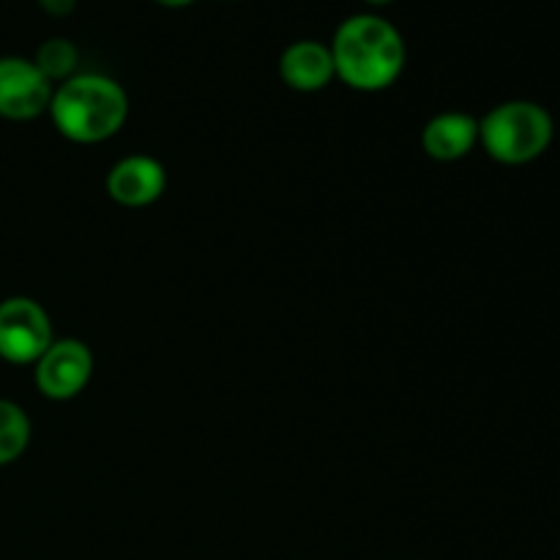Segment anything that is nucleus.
<instances>
[{
    "mask_svg": "<svg viewBox=\"0 0 560 560\" xmlns=\"http://www.w3.org/2000/svg\"><path fill=\"white\" fill-rule=\"evenodd\" d=\"M337 77L353 91H386L399 80L408 60L402 36L377 14H355L337 27L331 42Z\"/></svg>",
    "mask_w": 560,
    "mask_h": 560,
    "instance_id": "nucleus-1",
    "label": "nucleus"
},
{
    "mask_svg": "<svg viewBox=\"0 0 560 560\" xmlns=\"http://www.w3.org/2000/svg\"><path fill=\"white\" fill-rule=\"evenodd\" d=\"M47 113L66 140L96 145L124 129L129 96L113 77L74 74L55 88Z\"/></svg>",
    "mask_w": 560,
    "mask_h": 560,
    "instance_id": "nucleus-2",
    "label": "nucleus"
},
{
    "mask_svg": "<svg viewBox=\"0 0 560 560\" xmlns=\"http://www.w3.org/2000/svg\"><path fill=\"white\" fill-rule=\"evenodd\" d=\"M552 142V118L541 104L514 98L479 120V145L501 164H528Z\"/></svg>",
    "mask_w": 560,
    "mask_h": 560,
    "instance_id": "nucleus-3",
    "label": "nucleus"
},
{
    "mask_svg": "<svg viewBox=\"0 0 560 560\" xmlns=\"http://www.w3.org/2000/svg\"><path fill=\"white\" fill-rule=\"evenodd\" d=\"M55 342L52 320L36 299L11 295L0 301V359L27 366Z\"/></svg>",
    "mask_w": 560,
    "mask_h": 560,
    "instance_id": "nucleus-4",
    "label": "nucleus"
},
{
    "mask_svg": "<svg viewBox=\"0 0 560 560\" xmlns=\"http://www.w3.org/2000/svg\"><path fill=\"white\" fill-rule=\"evenodd\" d=\"M93 377V353L82 339H55L33 364V381L47 399L69 402L80 397Z\"/></svg>",
    "mask_w": 560,
    "mask_h": 560,
    "instance_id": "nucleus-5",
    "label": "nucleus"
},
{
    "mask_svg": "<svg viewBox=\"0 0 560 560\" xmlns=\"http://www.w3.org/2000/svg\"><path fill=\"white\" fill-rule=\"evenodd\" d=\"M55 85L36 69V63L16 55L0 58V118L33 120L52 102Z\"/></svg>",
    "mask_w": 560,
    "mask_h": 560,
    "instance_id": "nucleus-6",
    "label": "nucleus"
},
{
    "mask_svg": "<svg viewBox=\"0 0 560 560\" xmlns=\"http://www.w3.org/2000/svg\"><path fill=\"white\" fill-rule=\"evenodd\" d=\"M167 189V170L159 159L131 153L107 173V195L124 208L153 206Z\"/></svg>",
    "mask_w": 560,
    "mask_h": 560,
    "instance_id": "nucleus-7",
    "label": "nucleus"
},
{
    "mask_svg": "<svg viewBox=\"0 0 560 560\" xmlns=\"http://www.w3.org/2000/svg\"><path fill=\"white\" fill-rule=\"evenodd\" d=\"M279 77L299 93H317L337 77L331 47L320 42H293L279 58Z\"/></svg>",
    "mask_w": 560,
    "mask_h": 560,
    "instance_id": "nucleus-8",
    "label": "nucleus"
},
{
    "mask_svg": "<svg viewBox=\"0 0 560 560\" xmlns=\"http://www.w3.org/2000/svg\"><path fill=\"white\" fill-rule=\"evenodd\" d=\"M479 145V120L468 113H438L421 129V148L435 162H457Z\"/></svg>",
    "mask_w": 560,
    "mask_h": 560,
    "instance_id": "nucleus-9",
    "label": "nucleus"
},
{
    "mask_svg": "<svg viewBox=\"0 0 560 560\" xmlns=\"http://www.w3.org/2000/svg\"><path fill=\"white\" fill-rule=\"evenodd\" d=\"M31 419L11 399H0V468L16 463L31 446Z\"/></svg>",
    "mask_w": 560,
    "mask_h": 560,
    "instance_id": "nucleus-10",
    "label": "nucleus"
},
{
    "mask_svg": "<svg viewBox=\"0 0 560 560\" xmlns=\"http://www.w3.org/2000/svg\"><path fill=\"white\" fill-rule=\"evenodd\" d=\"M33 63H36V69L58 88L60 82L71 80V77L77 74L80 52H77V47L69 38H47V42L36 49V55H33Z\"/></svg>",
    "mask_w": 560,
    "mask_h": 560,
    "instance_id": "nucleus-11",
    "label": "nucleus"
},
{
    "mask_svg": "<svg viewBox=\"0 0 560 560\" xmlns=\"http://www.w3.org/2000/svg\"><path fill=\"white\" fill-rule=\"evenodd\" d=\"M36 3L52 16H69L77 9V0H36Z\"/></svg>",
    "mask_w": 560,
    "mask_h": 560,
    "instance_id": "nucleus-12",
    "label": "nucleus"
},
{
    "mask_svg": "<svg viewBox=\"0 0 560 560\" xmlns=\"http://www.w3.org/2000/svg\"><path fill=\"white\" fill-rule=\"evenodd\" d=\"M156 3L167 5V9H184V5H191L195 0H156Z\"/></svg>",
    "mask_w": 560,
    "mask_h": 560,
    "instance_id": "nucleus-13",
    "label": "nucleus"
},
{
    "mask_svg": "<svg viewBox=\"0 0 560 560\" xmlns=\"http://www.w3.org/2000/svg\"><path fill=\"white\" fill-rule=\"evenodd\" d=\"M366 3H375V5H383V3H392V0H366Z\"/></svg>",
    "mask_w": 560,
    "mask_h": 560,
    "instance_id": "nucleus-14",
    "label": "nucleus"
}]
</instances>
